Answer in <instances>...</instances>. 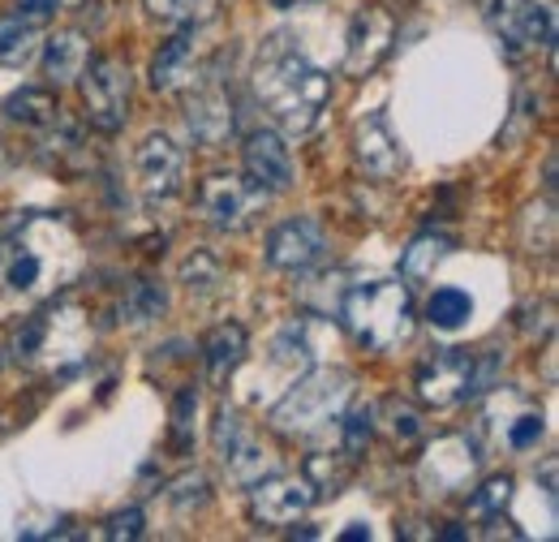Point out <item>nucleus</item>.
Returning <instances> with one entry per match:
<instances>
[{"mask_svg":"<svg viewBox=\"0 0 559 542\" xmlns=\"http://www.w3.org/2000/svg\"><path fill=\"white\" fill-rule=\"evenodd\" d=\"M211 444H215V452H219L228 478L241 482V486H254L259 478L276 474V470H272V452H267L263 439L241 422L237 409H219V413H215Z\"/></svg>","mask_w":559,"mask_h":542,"instance_id":"8","label":"nucleus"},{"mask_svg":"<svg viewBox=\"0 0 559 542\" xmlns=\"http://www.w3.org/2000/svg\"><path fill=\"white\" fill-rule=\"evenodd\" d=\"M142 4L164 26H207L219 13V0H142Z\"/></svg>","mask_w":559,"mask_h":542,"instance_id":"28","label":"nucleus"},{"mask_svg":"<svg viewBox=\"0 0 559 542\" xmlns=\"http://www.w3.org/2000/svg\"><path fill=\"white\" fill-rule=\"evenodd\" d=\"M82 108H86V126L99 134H121L130 121V104H134V73L121 57H91V66L82 69Z\"/></svg>","mask_w":559,"mask_h":542,"instance_id":"6","label":"nucleus"},{"mask_svg":"<svg viewBox=\"0 0 559 542\" xmlns=\"http://www.w3.org/2000/svg\"><path fill=\"white\" fill-rule=\"evenodd\" d=\"M353 160H357V168H361L366 177H374V181L401 177L405 151H401V142H396V134H392V126H388L383 113H370L366 121H357V130H353Z\"/></svg>","mask_w":559,"mask_h":542,"instance_id":"18","label":"nucleus"},{"mask_svg":"<svg viewBox=\"0 0 559 542\" xmlns=\"http://www.w3.org/2000/svg\"><path fill=\"white\" fill-rule=\"evenodd\" d=\"M44 31H48V17L31 13V9H13L0 17V66H31L44 48Z\"/></svg>","mask_w":559,"mask_h":542,"instance_id":"20","label":"nucleus"},{"mask_svg":"<svg viewBox=\"0 0 559 542\" xmlns=\"http://www.w3.org/2000/svg\"><path fill=\"white\" fill-rule=\"evenodd\" d=\"M207 499H211V482H207V474H199V470H190V474L168 482V504H173L177 512L207 508Z\"/></svg>","mask_w":559,"mask_h":542,"instance_id":"34","label":"nucleus"},{"mask_svg":"<svg viewBox=\"0 0 559 542\" xmlns=\"http://www.w3.org/2000/svg\"><path fill=\"white\" fill-rule=\"evenodd\" d=\"M490 22L512 52H521V48L556 52V9H543L534 0H495Z\"/></svg>","mask_w":559,"mask_h":542,"instance_id":"15","label":"nucleus"},{"mask_svg":"<svg viewBox=\"0 0 559 542\" xmlns=\"http://www.w3.org/2000/svg\"><path fill=\"white\" fill-rule=\"evenodd\" d=\"M241 168H246V181H254L267 199L293 190V151L276 130H250L246 134Z\"/></svg>","mask_w":559,"mask_h":542,"instance_id":"16","label":"nucleus"},{"mask_svg":"<svg viewBox=\"0 0 559 542\" xmlns=\"http://www.w3.org/2000/svg\"><path fill=\"white\" fill-rule=\"evenodd\" d=\"M142 526H146V517H142V508H121V512H112L108 521H104V539L112 542H134L142 539Z\"/></svg>","mask_w":559,"mask_h":542,"instance_id":"36","label":"nucleus"},{"mask_svg":"<svg viewBox=\"0 0 559 542\" xmlns=\"http://www.w3.org/2000/svg\"><path fill=\"white\" fill-rule=\"evenodd\" d=\"M374 417H383V431L401 444V448H409V444H418V435H421V413L409 401H383V405L374 409Z\"/></svg>","mask_w":559,"mask_h":542,"instance_id":"31","label":"nucleus"},{"mask_svg":"<svg viewBox=\"0 0 559 542\" xmlns=\"http://www.w3.org/2000/svg\"><path fill=\"white\" fill-rule=\"evenodd\" d=\"M134 173H139L142 195H151V199H173V195L186 190L190 155H186V146L173 134L155 130V134L142 138L139 151H134Z\"/></svg>","mask_w":559,"mask_h":542,"instance_id":"13","label":"nucleus"},{"mask_svg":"<svg viewBox=\"0 0 559 542\" xmlns=\"http://www.w3.org/2000/svg\"><path fill=\"white\" fill-rule=\"evenodd\" d=\"M272 362L276 366H288V370H310V366H319V344H314V323L310 319H293V323H284L272 340Z\"/></svg>","mask_w":559,"mask_h":542,"instance_id":"25","label":"nucleus"},{"mask_svg":"<svg viewBox=\"0 0 559 542\" xmlns=\"http://www.w3.org/2000/svg\"><path fill=\"white\" fill-rule=\"evenodd\" d=\"M341 431H345V457L357 461L361 452H366V444H370V435H374V409L370 405H357V409H345L341 413Z\"/></svg>","mask_w":559,"mask_h":542,"instance_id":"35","label":"nucleus"},{"mask_svg":"<svg viewBox=\"0 0 559 542\" xmlns=\"http://www.w3.org/2000/svg\"><path fill=\"white\" fill-rule=\"evenodd\" d=\"M194 413H199V392L194 388H181L173 397V426H168V444L186 457L194 448Z\"/></svg>","mask_w":559,"mask_h":542,"instance_id":"32","label":"nucleus"},{"mask_svg":"<svg viewBox=\"0 0 559 542\" xmlns=\"http://www.w3.org/2000/svg\"><path fill=\"white\" fill-rule=\"evenodd\" d=\"M219 280H224V263H219V255L207 250V246H199V250H190V255L181 259V284H186L190 293L207 297V293L219 288Z\"/></svg>","mask_w":559,"mask_h":542,"instance_id":"30","label":"nucleus"},{"mask_svg":"<svg viewBox=\"0 0 559 542\" xmlns=\"http://www.w3.org/2000/svg\"><path fill=\"white\" fill-rule=\"evenodd\" d=\"M194 207H199V220L211 224V228L241 233L267 207V195L254 181H246V173H211V177L199 181Z\"/></svg>","mask_w":559,"mask_h":542,"instance_id":"7","label":"nucleus"},{"mask_svg":"<svg viewBox=\"0 0 559 542\" xmlns=\"http://www.w3.org/2000/svg\"><path fill=\"white\" fill-rule=\"evenodd\" d=\"M254 91H259V104L272 113V121L293 138L310 134L323 108L332 104V78L319 66H310L301 52L280 48V39L272 48H263L254 66Z\"/></svg>","mask_w":559,"mask_h":542,"instance_id":"2","label":"nucleus"},{"mask_svg":"<svg viewBox=\"0 0 559 542\" xmlns=\"http://www.w3.org/2000/svg\"><path fill=\"white\" fill-rule=\"evenodd\" d=\"M199 31L203 26H177V35L168 44H159L155 61H151V91L159 95H177V91H190L199 82V57H203V44H199Z\"/></svg>","mask_w":559,"mask_h":542,"instance_id":"17","label":"nucleus"},{"mask_svg":"<svg viewBox=\"0 0 559 542\" xmlns=\"http://www.w3.org/2000/svg\"><path fill=\"white\" fill-rule=\"evenodd\" d=\"M276 9H297V4H310V0H272Z\"/></svg>","mask_w":559,"mask_h":542,"instance_id":"40","label":"nucleus"},{"mask_svg":"<svg viewBox=\"0 0 559 542\" xmlns=\"http://www.w3.org/2000/svg\"><path fill=\"white\" fill-rule=\"evenodd\" d=\"M44 78L52 86H70L82 78V69L91 66V39L82 31H57L44 39Z\"/></svg>","mask_w":559,"mask_h":542,"instance_id":"21","label":"nucleus"},{"mask_svg":"<svg viewBox=\"0 0 559 542\" xmlns=\"http://www.w3.org/2000/svg\"><path fill=\"white\" fill-rule=\"evenodd\" d=\"M353 401V375L345 366H310L297 375V384L280 397L267 422L284 439H314L323 435L332 422H341V413Z\"/></svg>","mask_w":559,"mask_h":542,"instance_id":"4","label":"nucleus"},{"mask_svg":"<svg viewBox=\"0 0 559 542\" xmlns=\"http://www.w3.org/2000/svg\"><path fill=\"white\" fill-rule=\"evenodd\" d=\"M328 255L332 241L314 215H293L267 233V263L276 271H314L319 263H328Z\"/></svg>","mask_w":559,"mask_h":542,"instance_id":"12","label":"nucleus"},{"mask_svg":"<svg viewBox=\"0 0 559 542\" xmlns=\"http://www.w3.org/2000/svg\"><path fill=\"white\" fill-rule=\"evenodd\" d=\"M57 9H66V13H78V17H86V13H95V9H99V0H57Z\"/></svg>","mask_w":559,"mask_h":542,"instance_id":"38","label":"nucleus"},{"mask_svg":"<svg viewBox=\"0 0 559 542\" xmlns=\"http://www.w3.org/2000/svg\"><path fill=\"white\" fill-rule=\"evenodd\" d=\"M301 474H306V482L319 495H336V491H345V482L353 478V461L345 452H314V457H306Z\"/></svg>","mask_w":559,"mask_h":542,"instance_id":"29","label":"nucleus"},{"mask_svg":"<svg viewBox=\"0 0 559 542\" xmlns=\"http://www.w3.org/2000/svg\"><path fill=\"white\" fill-rule=\"evenodd\" d=\"M452 255V237H443V233H421L409 241V250L401 255V280L405 284H426V280H435V271L439 263Z\"/></svg>","mask_w":559,"mask_h":542,"instance_id":"26","label":"nucleus"},{"mask_svg":"<svg viewBox=\"0 0 559 542\" xmlns=\"http://www.w3.org/2000/svg\"><path fill=\"white\" fill-rule=\"evenodd\" d=\"M543 439V417L538 413H521L512 426H508V444L512 448H534Z\"/></svg>","mask_w":559,"mask_h":542,"instance_id":"37","label":"nucleus"},{"mask_svg":"<svg viewBox=\"0 0 559 542\" xmlns=\"http://www.w3.org/2000/svg\"><path fill=\"white\" fill-rule=\"evenodd\" d=\"M86 250L70 215L35 211L0 241V323L57 302L82 275Z\"/></svg>","mask_w":559,"mask_h":542,"instance_id":"1","label":"nucleus"},{"mask_svg":"<svg viewBox=\"0 0 559 542\" xmlns=\"http://www.w3.org/2000/svg\"><path fill=\"white\" fill-rule=\"evenodd\" d=\"M474 357L469 349H439L435 357H426L414 375V388L426 405L448 409L456 401H469V379H474Z\"/></svg>","mask_w":559,"mask_h":542,"instance_id":"14","label":"nucleus"},{"mask_svg":"<svg viewBox=\"0 0 559 542\" xmlns=\"http://www.w3.org/2000/svg\"><path fill=\"white\" fill-rule=\"evenodd\" d=\"M164 310H168V288H164L159 280H151V275L126 280V288H121V297H117V319H121L126 328H146V323H155Z\"/></svg>","mask_w":559,"mask_h":542,"instance_id":"24","label":"nucleus"},{"mask_svg":"<svg viewBox=\"0 0 559 542\" xmlns=\"http://www.w3.org/2000/svg\"><path fill=\"white\" fill-rule=\"evenodd\" d=\"M345 539H370V530L366 526H353V530H345Z\"/></svg>","mask_w":559,"mask_h":542,"instance_id":"39","label":"nucleus"},{"mask_svg":"<svg viewBox=\"0 0 559 542\" xmlns=\"http://www.w3.org/2000/svg\"><path fill=\"white\" fill-rule=\"evenodd\" d=\"M82 344V310L70 302H48L31 315H22V328L9 340V357L17 366H57L66 357H78Z\"/></svg>","mask_w":559,"mask_h":542,"instance_id":"5","label":"nucleus"},{"mask_svg":"<svg viewBox=\"0 0 559 542\" xmlns=\"http://www.w3.org/2000/svg\"><path fill=\"white\" fill-rule=\"evenodd\" d=\"M341 323L366 353H392L414 337V297L405 280L353 284L341 302Z\"/></svg>","mask_w":559,"mask_h":542,"instance_id":"3","label":"nucleus"},{"mask_svg":"<svg viewBox=\"0 0 559 542\" xmlns=\"http://www.w3.org/2000/svg\"><path fill=\"white\" fill-rule=\"evenodd\" d=\"M469 315H474V297H469L465 288H456V284H443V288H435V293L426 297V323H430V328L452 332V328H461Z\"/></svg>","mask_w":559,"mask_h":542,"instance_id":"27","label":"nucleus"},{"mask_svg":"<svg viewBox=\"0 0 559 542\" xmlns=\"http://www.w3.org/2000/svg\"><path fill=\"white\" fill-rule=\"evenodd\" d=\"M199 353H203V366H207V375L215 384H224L241 362H246V353H250V332L241 328V323H215L203 344H199Z\"/></svg>","mask_w":559,"mask_h":542,"instance_id":"22","label":"nucleus"},{"mask_svg":"<svg viewBox=\"0 0 559 542\" xmlns=\"http://www.w3.org/2000/svg\"><path fill=\"white\" fill-rule=\"evenodd\" d=\"M478 474V448L465 435H443L426 448L418 466L421 486L430 495H469Z\"/></svg>","mask_w":559,"mask_h":542,"instance_id":"11","label":"nucleus"},{"mask_svg":"<svg viewBox=\"0 0 559 542\" xmlns=\"http://www.w3.org/2000/svg\"><path fill=\"white\" fill-rule=\"evenodd\" d=\"M396 44V13L383 4H361L353 13L349 35H345V73L349 78H370L388 61Z\"/></svg>","mask_w":559,"mask_h":542,"instance_id":"10","label":"nucleus"},{"mask_svg":"<svg viewBox=\"0 0 559 542\" xmlns=\"http://www.w3.org/2000/svg\"><path fill=\"white\" fill-rule=\"evenodd\" d=\"M4 117L13 126L31 130V134H44V130H52L61 121V99H57L52 86H22V91H13L4 99Z\"/></svg>","mask_w":559,"mask_h":542,"instance_id":"23","label":"nucleus"},{"mask_svg":"<svg viewBox=\"0 0 559 542\" xmlns=\"http://www.w3.org/2000/svg\"><path fill=\"white\" fill-rule=\"evenodd\" d=\"M186 126H190V138L199 146H219L228 142L233 130H237V113H233V95L219 86V82H207V86H190V99H186Z\"/></svg>","mask_w":559,"mask_h":542,"instance_id":"19","label":"nucleus"},{"mask_svg":"<svg viewBox=\"0 0 559 542\" xmlns=\"http://www.w3.org/2000/svg\"><path fill=\"white\" fill-rule=\"evenodd\" d=\"M319 491L306 474H267L250 486V521L263 530H288L314 508Z\"/></svg>","mask_w":559,"mask_h":542,"instance_id":"9","label":"nucleus"},{"mask_svg":"<svg viewBox=\"0 0 559 542\" xmlns=\"http://www.w3.org/2000/svg\"><path fill=\"white\" fill-rule=\"evenodd\" d=\"M469 504H474V517H483V521H499V517L508 512V504H512V478L508 474L487 478L478 491H469Z\"/></svg>","mask_w":559,"mask_h":542,"instance_id":"33","label":"nucleus"}]
</instances>
